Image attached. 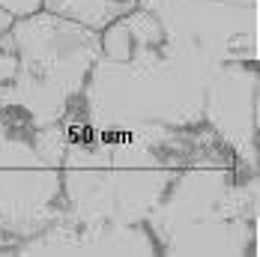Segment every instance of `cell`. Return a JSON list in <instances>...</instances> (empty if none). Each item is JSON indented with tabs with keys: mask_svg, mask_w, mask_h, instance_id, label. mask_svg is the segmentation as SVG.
<instances>
[{
	"mask_svg": "<svg viewBox=\"0 0 260 257\" xmlns=\"http://www.w3.org/2000/svg\"><path fill=\"white\" fill-rule=\"evenodd\" d=\"M69 117L96 128H212L257 177V0H138L102 33Z\"/></svg>",
	"mask_w": 260,
	"mask_h": 257,
	"instance_id": "1",
	"label": "cell"
},
{
	"mask_svg": "<svg viewBox=\"0 0 260 257\" xmlns=\"http://www.w3.org/2000/svg\"><path fill=\"white\" fill-rule=\"evenodd\" d=\"M63 128V212L57 221L69 224H144L180 171L236 165L207 126L96 128L66 114Z\"/></svg>",
	"mask_w": 260,
	"mask_h": 257,
	"instance_id": "2",
	"label": "cell"
},
{
	"mask_svg": "<svg viewBox=\"0 0 260 257\" xmlns=\"http://www.w3.org/2000/svg\"><path fill=\"white\" fill-rule=\"evenodd\" d=\"M257 191V177H242L236 165H191L177 174L144 228L158 254H254Z\"/></svg>",
	"mask_w": 260,
	"mask_h": 257,
	"instance_id": "3",
	"label": "cell"
},
{
	"mask_svg": "<svg viewBox=\"0 0 260 257\" xmlns=\"http://www.w3.org/2000/svg\"><path fill=\"white\" fill-rule=\"evenodd\" d=\"M15 51L0 36V254L45 231L63 212V123L39 128L21 105L6 96Z\"/></svg>",
	"mask_w": 260,
	"mask_h": 257,
	"instance_id": "4",
	"label": "cell"
},
{
	"mask_svg": "<svg viewBox=\"0 0 260 257\" xmlns=\"http://www.w3.org/2000/svg\"><path fill=\"white\" fill-rule=\"evenodd\" d=\"M12 254H147L156 257V239L144 224H69L54 221L27 236Z\"/></svg>",
	"mask_w": 260,
	"mask_h": 257,
	"instance_id": "5",
	"label": "cell"
},
{
	"mask_svg": "<svg viewBox=\"0 0 260 257\" xmlns=\"http://www.w3.org/2000/svg\"><path fill=\"white\" fill-rule=\"evenodd\" d=\"M135 6H138V0H42L45 12L69 18V21L90 27L96 33H102L105 27H111Z\"/></svg>",
	"mask_w": 260,
	"mask_h": 257,
	"instance_id": "6",
	"label": "cell"
},
{
	"mask_svg": "<svg viewBox=\"0 0 260 257\" xmlns=\"http://www.w3.org/2000/svg\"><path fill=\"white\" fill-rule=\"evenodd\" d=\"M0 6H3L6 12H12L15 18H21V15L39 12V9H42V0H0Z\"/></svg>",
	"mask_w": 260,
	"mask_h": 257,
	"instance_id": "7",
	"label": "cell"
},
{
	"mask_svg": "<svg viewBox=\"0 0 260 257\" xmlns=\"http://www.w3.org/2000/svg\"><path fill=\"white\" fill-rule=\"evenodd\" d=\"M12 21H15V15H12V12H6V9L0 6V36L9 30V24H12Z\"/></svg>",
	"mask_w": 260,
	"mask_h": 257,
	"instance_id": "8",
	"label": "cell"
}]
</instances>
